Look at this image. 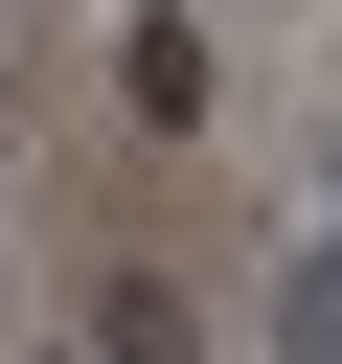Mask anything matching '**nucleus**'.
<instances>
[{"label": "nucleus", "instance_id": "nucleus-1", "mask_svg": "<svg viewBox=\"0 0 342 364\" xmlns=\"http://www.w3.org/2000/svg\"><path fill=\"white\" fill-rule=\"evenodd\" d=\"M205 91H228L205 0H137V23H114V114H137V136H205Z\"/></svg>", "mask_w": 342, "mask_h": 364}, {"label": "nucleus", "instance_id": "nucleus-2", "mask_svg": "<svg viewBox=\"0 0 342 364\" xmlns=\"http://www.w3.org/2000/svg\"><path fill=\"white\" fill-rule=\"evenodd\" d=\"M91 364H205V318H182L160 273H114V318H91Z\"/></svg>", "mask_w": 342, "mask_h": 364}, {"label": "nucleus", "instance_id": "nucleus-3", "mask_svg": "<svg viewBox=\"0 0 342 364\" xmlns=\"http://www.w3.org/2000/svg\"><path fill=\"white\" fill-rule=\"evenodd\" d=\"M274 364H342V250H296V273H274Z\"/></svg>", "mask_w": 342, "mask_h": 364}]
</instances>
